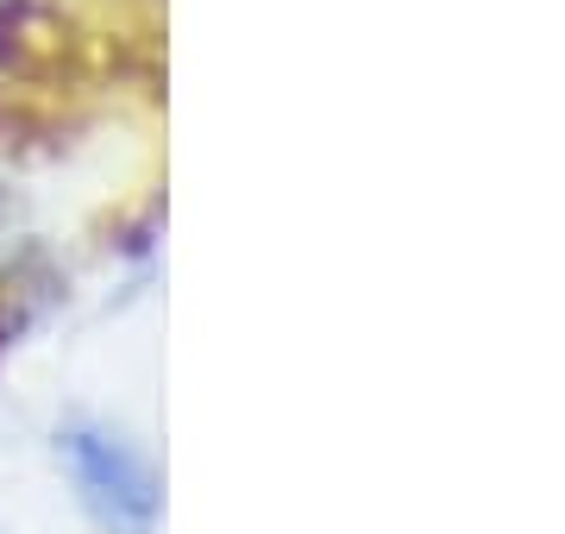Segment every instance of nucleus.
I'll return each mask as SVG.
<instances>
[{
	"instance_id": "1",
	"label": "nucleus",
	"mask_w": 565,
	"mask_h": 534,
	"mask_svg": "<svg viewBox=\"0 0 565 534\" xmlns=\"http://www.w3.org/2000/svg\"><path fill=\"white\" fill-rule=\"evenodd\" d=\"M57 452L102 528L151 534V522H158V478H151V466H145V452L132 440L95 428V421H76V428L57 434Z\"/></svg>"
}]
</instances>
